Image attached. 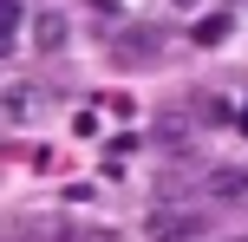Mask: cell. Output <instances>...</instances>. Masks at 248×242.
<instances>
[{"instance_id": "obj_1", "label": "cell", "mask_w": 248, "mask_h": 242, "mask_svg": "<svg viewBox=\"0 0 248 242\" xmlns=\"http://www.w3.org/2000/svg\"><path fill=\"white\" fill-rule=\"evenodd\" d=\"M111 59H118V65H144V59H157V33H150V26H124V33L111 39Z\"/></svg>"}, {"instance_id": "obj_2", "label": "cell", "mask_w": 248, "mask_h": 242, "mask_svg": "<svg viewBox=\"0 0 248 242\" xmlns=\"http://www.w3.org/2000/svg\"><path fill=\"white\" fill-rule=\"evenodd\" d=\"M150 236H157V242H189V236H202V216H176V210H157V216H150Z\"/></svg>"}, {"instance_id": "obj_3", "label": "cell", "mask_w": 248, "mask_h": 242, "mask_svg": "<svg viewBox=\"0 0 248 242\" xmlns=\"http://www.w3.org/2000/svg\"><path fill=\"white\" fill-rule=\"evenodd\" d=\"M209 196H222V203L248 196V164H222V170H209Z\"/></svg>"}, {"instance_id": "obj_4", "label": "cell", "mask_w": 248, "mask_h": 242, "mask_svg": "<svg viewBox=\"0 0 248 242\" xmlns=\"http://www.w3.org/2000/svg\"><path fill=\"white\" fill-rule=\"evenodd\" d=\"M65 33H72V26H65V13H39V20H33V46H39V52H59Z\"/></svg>"}, {"instance_id": "obj_5", "label": "cell", "mask_w": 248, "mask_h": 242, "mask_svg": "<svg viewBox=\"0 0 248 242\" xmlns=\"http://www.w3.org/2000/svg\"><path fill=\"white\" fill-rule=\"evenodd\" d=\"M189 39H196V46H222V39H229V13H209V20H196V33H189Z\"/></svg>"}, {"instance_id": "obj_6", "label": "cell", "mask_w": 248, "mask_h": 242, "mask_svg": "<svg viewBox=\"0 0 248 242\" xmlns=\"http://www.w3.org/2000/svg\"><path fill=\"white\" fill-rule=\"evenodd\" d=\"M26 112H33V98H26V92H20V85H13V92H7V125H20V118H26Z\"/></svg>"}, {"instance_id": "obj_7", "label": "cell", "mask_w": 248, "mask_h": 242, "mask_svg": "<svg viewBox=\"0 0 248 242\" xmlns=\"http://www.w3.org/2000/svg\"><path fill=\"white\" fill-rule=\"evenodd\" d=\"M85 242H124V236H118V229H92Z\"/></svg>"}, {"instance_id": "obj_8", "label": "cell", "mask_w": 248, "mask_h": 242, "mask_svg": "<svg viewBox=\"0 0 248 242\" xmlns=\"http://www.w3.org/2000/svg\"><path fill=\"white\" fill-rule=\"evenodd\" d=\"M176 7H183V13H189V7H196V0H176Z\"/></svg>"}, {"instance_id": "obj_9", "label": "cell", "mask_w": 248, "mask_h": 242, "mask_svg": "<svg viewBox=\"0 0 248 242\" xmlns=\"http://www.w3.org/2000/svg\"><path fill=\"white\" fill-rule=\"evenodd\" d=\"M242 242H248V236H242Z\"/></svg>"}]
</instances>
